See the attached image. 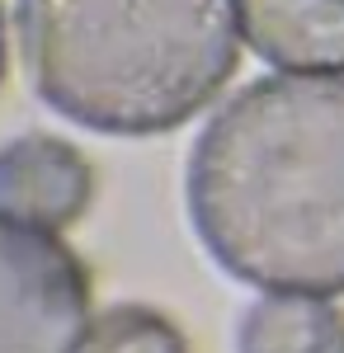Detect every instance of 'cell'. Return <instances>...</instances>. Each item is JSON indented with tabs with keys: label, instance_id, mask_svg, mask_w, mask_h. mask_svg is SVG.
I'll use <instances>...</instances> for the list:
<instances>
[{
	"label": "cell",
	"instance_id": "1",
	"mask_svg": "<svg viewBox=\"0 0 344 353\" xmlns=\"http://www.w3.org/2000/svg\"><path fill=\"white\" fill-rule=\"evenodd\" d=\"M184 203L236 283L344 297V76L278 71L231 94L189 151Z\"/></svg>",
	"mask_w": 344,
	"mask_h": 353
},
{
	"label": "cell",
	"instance_id": "2",
	"mask_svg": "<svg viewBox=\"0 0 344 353\" xmlns=\"http://www.w3.org/2000/svg\"><path fill=\"white\" fill-rule=\"evenodd\" d=\"M28 81L104 137L184 128L240 66L236 0H19Z\"/></svg>",
	"mask_w": 344,
	"mask_h": 353
},
{
	"label": "cell",
	"instance_id": "3",
	"mask_svg": "<svg viewBox=\"0 0 344 353\" xmlns=\"http://www.w3.org/2000/svg\"><path fill=\"white\" fill-rule=\"evenodd\" d=\"M95 283L57 231L0 212V353H80Z\"/></svg>",
	"mask_w": 344,
	"mask_h": 353
},
{
	"label": "cell",
	"instance_id": "4",
	"mask_svg": "<svg viewBox=\"0 0 344 353\" xmlns=\"http://www.w3.org/2000/svg\"><path fill=\"white\" fill-rule=\"evenodd\" d=\"M95 203V165L66 137L28 132L0 146V212L43 231L76 226Z\"/></svg>",
	"mask_w": 344,
	"mask_h": 353
},
{
	"label": "cell",
	"instance_id": "5",
	"mask_svg": "<svg viewBox=\"0 0 344 353\" xmlns=\"http://www.w3.org/2000/svg\"><path fill=\"white\" fill-rule=\"evenodd\" d=\"M236 19L269 66L344 76V0H236Z\"/></svg>",
	"mask_w": 344,
	"mask_h": 353
},
{
	"label": "cell",
	"instance_id": "6",
	"mask_svg": "<svg viewBox=\"0 0 344 353\" xmlns=\"http://www.w3.org/2000/svg\"><path fill=\"white\" fill-rule=\"evenodd\" d=\"M236 353H344V306L335 297L265 292L240 316Z\"/></svg>",
	"mask_w": 344,
	"mask_h": 353
},
{
	"label": "cell",
	"instance_id": "7",
	"mask_svg": "<svg viewBox=\"0 0 344 353\" xmlns=\"http://www.w3.org/2000/svg\"><path fill=\"white\" fill-rule=\"evenodd\" d=\"M80 353H193V349H189V334L165 311L146 306V301H113L90 321Z\"/></svg>",
	"mask_w": 344,
	"mask_h": 353
},
{
	"label": "cell",
	"instance_id": "8",
	"mask_svg": "<svg viewBox=\"0 0 344 353\" xmlns=\"http://www.w3.org/2000/svg\"><path fill=\"white\" fill-rule=\"evenodd\" d=\"M5 66H10V38H5V10H0V85H5Z\"/></svg>",
	"mask_w": 344,
	"mask_h": 353
}]
</instances>
